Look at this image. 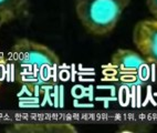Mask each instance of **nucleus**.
Masks as SVG:
<instances>
[{"mask_svg":"<svg viewBox=\"0 0 157 133\" xmlns=\"http://www.w3.org/2000/svg\"><path fill=\"white\" fill-rule=\"evenodd\" d=\"M7 61L11 63L16 82L30 92L52 87L58 80L61 65L56 51L29 38L14 41Z\"/></svg>","mask_w":157,"mask_h":133,"instance_id":"obj_1","label":"nucleus"},{"mask_svg":"<svg viewBox=\"0 0 157 133\" xmlns=\"http://www.w3.org/2000/svg\"><path fill=\"white\" fill-rule=\"evenodd\" d=\"M132 0H75L78 22L94 37H105L114 31Z\"/></svg>","mask_w":157,"mask_h":133,"instance_id":"obj_2","label":"nucleus"},{"mask_svg":"<svg viewBox=\"0 0 157 133\" xmlns=\"http://www.w3.org/2000/svg\"><path fill=\"white\" fill-rule=\"evenodd\" d=\"M109 65L113 70L127 80H146L149 65L137 51L131 49H116L113 52Z\"/></svg>","mask_w":157,"mask_h":133,"instance_id":"obj_3","label":"nucleus"},{"mask_svg":"<svg viewBox=\"0 0 157 133\" xmlns=\"http://www.w3.org/2000/svg\"><path fill=\"white\" fill-rule=\"evenodd\" d=\"M132 42L146 62L157 69V20L144 19L135 23Z\"/></svg>","mask_w":157,"mask_h":133,"instance_id":"obj_4","label":"nucleus"},{"mask_svg":"<svg viewBox=\"0 0 157 133\" xmlns=\"http://www.w3.org/2000/svg\"><path fill=\"white\" fill-rule=\"evenodd\" d=\"M8 133H76V129L70 122L60 121H17L6 127Z\"/></svg>","mask_w":157,"mask_h":133,"instance_id":"obj_5","label":"nucleus"},{"mask_svg":"<svg viewBox=\"0 0 157 133\" xmlns=\"http://www.w3.org/2000/svg\"><path fill=\"white\" fill-rule=\"evenodd\" d=\"M30 14L29 0H0V28Z\"/></svg>","mask_w":157,"mask_h":133,"instance_id":"obj_6","label":"nucleus"},{"mask_svg":"<svg viewBox=\"0 0 157 133\" xmlns=\"http://www.w3.org/2000/svg\"><path fill=\"white\" fill-rule=\"evenodd\" d=\"M151 129V123L144 121H132L125 122L120 124L117 132H128V133H143L148 132Z\"/></svg>","mask_w":157,"mask_h":133,"instance_id":"obj_7","label":"nucleus"},{"mask_svg":"<svg viewBox=\"0 0 157 133\" xmlns=\"http://www.w3.org/2000/svg\"><path fill=\"white\" fill-rule=\"evenodd\" d=\"M146 7L153 19L157 20V0H146Z\"/></svg>","mask_w":157,"mask_h":133,"instance_id":"obj_8","label":"nucleus"},{"mask_svg":"<svg viewBox=\"0 0 157 133\" xmlns=\"http://www.w3.org/2000/svg\"><path fill=\"white\" fill-rule=\"evenodd\" d=\"M1 29V28H0ZM7 63V57L5 56L2 51L0 50V87L2 84V71H3V68H5V65Z\"/></svg>","mask_w":157,"mask_h":133,"instance_id":"obj_9","label":"nucleus"}]
</instances>
